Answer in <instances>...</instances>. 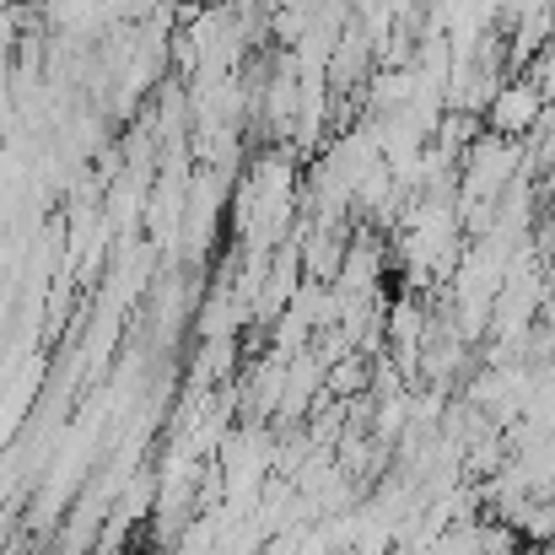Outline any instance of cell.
Wrapping results in <instances>:
<instances>
[{
  "label": "cell",
  "instance_id": "1",
  "mask_svg": "<svg viewBox=\"0 0 555 555\" xmlns=\"http://www.w3.org/2000/svg\"><path fill=\"white\" fill-rule=\"evenodd\" d=\"M534 108H540V98H534V92H507V98H496V125L518 130V125H529V119H534Z\"/></svg>",
  "mask_w": 555,
  "mask_h": 555
}]
</instances>
